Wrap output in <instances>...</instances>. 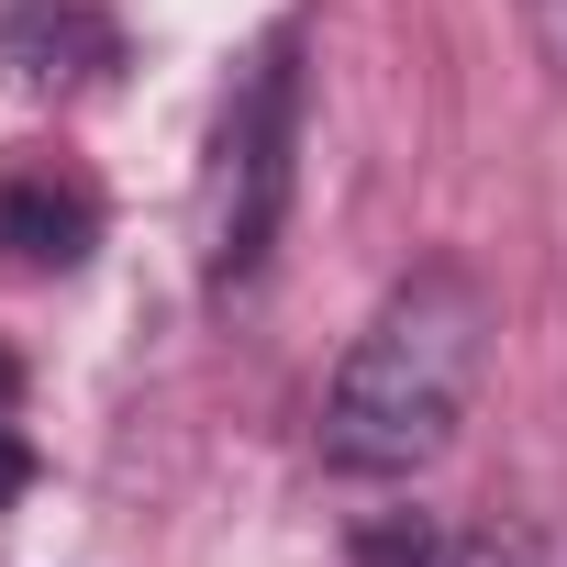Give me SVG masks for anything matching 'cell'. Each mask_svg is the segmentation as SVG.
Listing matches in <instances>:
<instances>
[{"label":"cell","mask_w":567,"mask_h":567,"mask_svg":"<svg viewBox=\"0 0 567 567\" xmlns=\"http://www.w3.org/2000/svg\"><path fill=\"white\" fill-rule=\"evenodd\" d=\"M523 23H534V45H545V68L567 79V0H523Z\"/></svg>","instance_id":"cell-6"},{"label":"cell","mask_w":567,"mask_h":567,"mask_svg":"<svg viewBox=\"0 0 567 567\" xmlns=\"http://www.w3.org/2000/svg\"><path fill=\"white\" fill-rule=\"evenodd\" d=\"M357 567H534L523 534H445V523H379Z\"/></svg>","instance_id":"cell-5"},{"label":"cell","mask_w":567,"mask_h":567,"mask_svg":"<svg viewBox=\"0 0 567 567\" xmlns=\"http://www.w3.org/2000/svg\"><path fill=\"white\" fill-rule=\"evenodd\" d=\"M123 56V34L90 12V0H12V23H0V68L23 90H79Z\"/></svg>","instance_id":"cell-4"},{"label":"cell","mask_w":567,"mask_h":567,"mask_svg":"<svg viewBox=\"0 0 567 567\" xmlns=\"http://www.w3.org/2000/svg\"><path fill=\"white\" fill-rule=\"evenodd\" d=\"M101 245V189L56 156H12L0 167V267H23V278H68L90 267Z\"/></svg>","instance_id":"cell-3"},{"label":"cell","mask_w":567,"mask_h":567,"mask_svg":"<svg viewBox=\"0 0 567 567\" xmlns=\"http://www.w3.org/2000/svg\"><path fill=\"white\" fill-rule=\"evenodd\" d=\"M12 401H23V368H12V357H0V423H12Z\"/></svg>","instance_id":"cell-8"},{"label":"cell","mask_w":567,"mask_h":567,"mask_svg":"<svg viewBox=\"0 0 567 567\" xmlns=\"http://www.w3.org/2000/svg\"><path fill=\"white\" fill-rule=\"evenodd\" d=\"M478 368H489V290L467 267H412L323 390V467L346 478L434 467L478 401Z\"/></svg>","instance_id":"cell-1"},{"label":"cell","mask_w":567,"mask_h":567,"mask_svg":"<svg viewBox=\"0 0 567 567\" xmlns=\"http://www.w3.org/2000/svg\"><path fill=\"white\" fill-rule=\"evenodd\" d=\"M23 489H34V445L0 423V501H23Z\"/></svg>","instance_id":"cell-7"},{"label":"cell","mask_w":567,"mask_h":567,"mask_svg":"<svg viewBox=\"0 0 567 567\" xmlns=\"http://www.w3.org/2000/svg\"><path fill=\"white\" fill-rule=\"evenodd\" d=\"M290 156H301V56H290V34H267L245 56V79L223 90L212 167H200V278L212 290H245L267 267L278 223H290Z\"/></svg>","instance_id":"cell-2"}]
</instances>
